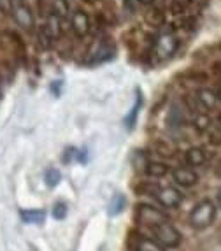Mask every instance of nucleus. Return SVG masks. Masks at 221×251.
I'll return each mask as SVG.
<instances>
[{"mask_svg":"<svg viewBox=\"0 0 221 251\" xmlns=\"http://www.w3.org/2000/svg\"><path fill=\"white\" fill-rule=\"evenodd\" d=\"M214 218H216V207H214V204L211 201H204L193 207L192 214H190V225L193 228H196V230L207 228L209 225H213Z\"/></svg>","mask_w":221,"mask_h":251,"instance_id":"obj_1","label":"nucleus"},{"mask_svg":"<svg viewBox=\"0 0 221 251\" xmlns=\"http://www.w3.org/2000/svg\"><path fill=\"white\" fill-rule=\"evenodd\" d=\"M135 222L141 226H147V228H154L162 222H167V214L162 213L160 209L153 207L147 204H139L137 211H135Z\"/></svg>","mask_w":221,"mask_h":251,"instance_id":"obj_2","label":"nucleus"},{"mask_svg":"<svg viewBox=\"0 0 221 251\" xmlns=\"http://www.w3.org/2000/svg\"><path fill=\"white\" fill-rule=\"evenodd\" d=\"M151 230H153L154 237H156V241H158L162 246H165V248H177L181 244L179 230H175L174 226H172L169 222L158 223V225L154 226V228H151Z\"/></svg>","mask_w":221,"mask_h":251,"instance_id":"obj_3","label":"nucleus"},{"mask_svg":"<svg viewBox=\"0 0 221 251\" xmlns=\"http://www.w3.org/2000/svg\"><path fill=\"white\" fill-rule=\"evenodd\" d=\"M154 197L158 199V202L163 207H177L183 201V195L172 186H165V188H160L158 192L154 193Z\"/></svg>","mask_w":221,"mask_h":251,"instance_id":"obj_4","label":"nucleus"},{"mask_svg":"<svg viewBox=\"0 0 221 251\" xmlns=\"http://www.w3.org/2000/svg\"><path fill=\"white\" fill-rule=\"evenodd\" d=\"M130 248H132L134 251H165L158 241L147 239L141 234L130 235Z\"/></svg>","mask_w":221,"mask_h":251,"instance_id":"obj_5","label":"nucleus"},{"mask_svg":"<svg viewBox=\"0 0 221 251\" xmlns=\"http://www.w3.org/2000/svg\"><path fill=\"white\" fill-rule=\"evenodd\" d=\"M177 50V39L172 34H163L156 41V54L160 58H171Z\"/></svg>","mask_w":221,"mask_h":251,"instance_id":"obj_6","label":"nucleus"},{"mask_svg":"<svg viewBox=\"0 0 221 251\" xmlns=\"http://www.w3.org/2000/svg\"><path fill=\"white\" fill-rule=\"evenodd\" d=\"M13 16L18 26H21V28H25V30L34 28V14H32V9L26 4L16 5L13 11Z\"/></svg>","mask_w":221,"mask_h":251,"instance_id":"obj_7","label":"nucleus"},{"mask_svg":"<svg viewBox=\"0 0 221 251\" xmlns=\"http://www.w3.org/2000/svg\"><path fill=\"white\" fill-rule=\"evenodd\" d=\"M72 30L75 32V35H79V37H83V35L88 34V28H90V20H88V14L84 13V11H75L74 14H72Z\"/></svg>","mask_w":221,"mask_h":251,"instance_id":"obj_8","label":"nucleus"},{"mask_svg":"<svg viewBox=\"0 0 221 251\" xmlns=\"http://www.w3.org/2000/svg\"><path fill=\"white\" fill-rule=\"evenodd\" d=\"M174 181L181 186H193L198 181V176L190 169H174Z\"/></svg>","mask_w":221,"mask_h":251,"instance_id":"obj_9","label":"nucleus"},{"mask_svg":"<svg viewBox=\"0 0 221 251\" xmlns=\"http://www.w3.org/2000/svg\"><path fill=\"white\" fill-rule=\"evenodd\" d=\"M20 218L25 223H35V225H41L46 220V213L42 209H21Z\"/></svg>","mask_w":221,"mask_h":251,"instance_id":"obj_10","label":"nucleus"},{"mask_svg":"<svg viewBox=\"0 0 221 251\" xmlns=\"http://www.w3.org/2000/svg\"><path fill=\"white\" fill-rule=\"evenodd\" d=\"M60 18L56 13L49 14V18H48V23H46V28L49 30V34L53 35V39H58L60 35H62V21H60Z\"/></svg>","mask_w":221,"mask_h":251,"instance_id":"obj_11","label":"nucleus"},{"mask_svg":"<svg viewBox=\"0 0 221 251\" xmlns=\"http://www.w3.org/2000/svg\"><path fill=\"white\" fill-rule=\"evenodd\" d=\"M196 97H198V102L205 109H214V105H216V95L211 90H198Z\"/></svg>","mask_w":221,"mask_h":251,"instance_id":"obj_12","label":"nucleus"},{"mask_svg":"<svg viewBox=\"0 0 221 251\" xmlns=\"http://www.w3.org/2000/svg\"><path fill=\"white\" fill-rule=\"evenodd\" d=\"M186 160L190 165H202L205 160V153L200 148H192L186 151Z\"/></svg>","mask_w":221,"mask_h":251,"instance_id":"obj_13","label":"nucleus"},{"mask_svg":"<svg viewBox=\"0 0 221 251\" xmlns=\"http://www.w3.org/2000/svg\"><path fill=\"white\" fill-rule=\"evenodd\" d=\"M125 205H126V201L123 195H114L113 202L109 204V214H111V216H116V214L123 213Z\"/></svg>","mask_w":221,"mask_h":251,"instance_id":"obj_14","label":"nucleus"},{"mask_svg":"<svg viewBox=\"0 0 221 251\" xmlns=\"http://www.w3.org/2000/svg\"><path fill=\"white\" fill-rule=\"evenodd\" d=\"M37 41H39V44H41L42 50H49V48H51V41H53V35L49 34V30H48L46 26L39 28V32H37Z\"/></svg>","mask_w":221,"mask_h":251,"instance_id":"obj_15","label":"nucleus"},{"mask_svg":"<svg viewBox=\"0 0 221 251\" xmlns=\"http://www.w3.org/2000/svg\"><path fill=\"white\" fill-rule=\"evenodd\" d=\"M167 171H169V167L165 165V163H149V165H147V169H146L147 174H149V176H153V177L165 176V174H167Z\"/></svg>","mask_w":221,"mask_h":251,"instance_id":"obj_16","label":"nucleus"},{"mask_svg":"<svg viewBox=\"0 0 221 251\" xmlns=\"http://www.w3.org/2000/svg\"><path fill=\"white\" fill-rule=\"evenodd\" d=\"M141 105H142V100H141V95H139V97H137V100H135V107H132V111H130V114L125 118V125H126V128H128V130L135 125V118H137L139 109H141Z\"/></svg>","mask_w":221,"mask_h":251,"instance_id":"obj_17","label":"nucleus"},{"mask_svg":"<svg viewBox=\"0 0 221 251\" xmlns=\"http://www.w3.org/2000/svg\"><path fill=\"white\" fill-rule=\"evenodd\" d=\"M44 179H46V184L49 186V188H54V186L62 181V174H60L58 169H49V171L46 172Z\"/></svg>","mask_w":221,"mask_h":251,"instance_id":"obj_18","label":"nucleus"},{"mask_svg":"<svg viewBox=\"0 0 221 251\" xmlns=\"http://www.w3.org/2000/svg\"><path fill=\"white\" fill-rule=\"evenodd\" d=\"M53 13H56L58 16H67L69 13V4L65 0H54L53 2Z\"/></svg>","mask_w":221,"mask_h":251,"instance_id":"obj_19","label":"nucleus"},{"mask_svg":"<svg viewBox=\"0 0 221 251\" xmlns=\"http://www.w3.org/2000/svg\"><path fill=\"white\" fill-rule=\"evenodd\" d=\"M146 20H147V23H151V25H162L163 23L162 9H153V11L146 16Z\"/></svg>","mask_w":221,"mask_h":251,"instance_id":"obj_20","label":"nucleus"},{"mask_svg":"<svg viewBox=\"0 0 221 251\" xmlns=\"http://www.w3.org/2000/svg\"><path fill=\"white\" fill-rule=\"evenodd\" d=\"M51 214H53V218H56V220H63V218L67 216V205L63 204V202H56L53 211H51Z\"/></svg>","mask_w":221,"mask_h":251,"instance_id":"obj_21","label":"nucleus"},{"mask_svg":"<svg viewBox=\"0 0 221 251\" xmlns=\"http://www.w3.org/2000/svg\"><path fill=\"white\" fill-rule=\"evenodd\" d=\"M190 4H192V0H174V2H172V13L174 14L183 13Z\"/></svg>","mask_w":221,"mask_h":251,"instance_id":"obj_22","label":"nucleus"},{"mask_svg":"<svg viewBox=\"0 0 221 251\" xmlns=\"http://www.w3.org/2000/svg\"><path fill=\"white\" fill-rule=\"evenodd\" d=\"M134 165H135V169H137L139 172L146 171V169H147L146 158H144V155H142V153H135V155H134Z\"/></svg>","mask_w":221,"mask_h":251,"instance_id":"obj_23","label":"nucleus"},{"mask_svg":"<svg viewBox=\"0 0 221 251\" xmlns=\"http://www.w3.org/2000/svg\"><path fill=\"white\" fill-rule=\"evenodd\" d=\"M209 125H211V120H209V116H204V114H200V116L195 118V126L198 130H207Z\"/></svg>","mask_w":221,"mask_h":251,"instance_id":"obj_24","label":"nucleus"},{"mask_svg":"<svg viewBox=\"0 0 221 251\" xmlns=\"http://www.w3.org/2000/svg\"><path fill=\"white\" fill-rule=\"evenodd\" d=\"M209 143L213 144V146L221 144V128H213L209 132Z\"/></svg>","mask_w":221,"mask_h":251,"instance_id":"obj_25","label":"nucleus"},{"mask_svg":"<svg viewBox=\"0 0 221 251\" xmlns=\"http://www.w3.org/2000/svg\"><path fill=\"white\" fill-rule=\"evenodd\" d=\"M0 11L4 14H11L14 11L13 0H0Z\"/></svg>","mask_w":221,"mask_h":251,"instance_id":"obj_26","label":"nucleus"},{"mask_svg":"<svg viewBox=\"0 0 221 251\" xmlns=\"http://www.w3.org/2000/svg\"><path fill=\"white\" fill-rule=\"evenodd\" d=\"M156 151H158L160 155H163V156H172V150L165 143H158V144H156Z\"/></svg>","mask_w":221,"mask_h":251,"instance_id":"obj_27","label":"nucleus"},{"mask_svg":"<svg viewBox=\"0 0 221 251\" xmlns=\"http://www.w3.org/2000/svg\"><path fill=\"white\" fill-rule=\"evenodd\" d=\"M75 153H77V150H72V148H69V150L65 151V155L62 156V160H63L65 163H69V162L72 160V156L75 158Z\"/></svg>","mask_w":221,"mask_h":251,"instance_id":"obj_28","label":"nucleus"},{"mask_svg":"<svg viewBox=\"0 0 221 251\" xmlns=\"http://www.w3.org/2000/svg\"><path fill=\"white\" fill-rule=\"evenodd\" d=\"M49 88H51V92H53L54 97H58L60 95V88H62V81H54Z\"/></svg>","mask_w":221,"mask_h":251,"instance_id":"obj_29","label":"nucleus"},{"mask_svg":"<svg viewBox=\"0 0 221 251\" xmlns=\"http://www.w3.org/2000/svg\"><path fill=\"white\" fill-rule=\"evenodd\" d=\"M214 172H216V176H218V177H221V158L218 160V163H216V171H214Z\"/></svg>","mask_w":221,"mask_h":251,"instance_id":"obj_30","label":"nucleus"},{"mask_svg":"<svg viewBox=\"0 0 221 251\" xmlns=\"http://www.w3.org/2000/svg\"><path fill=\"white\" fill-rule=\"evenodd\" d=\"M139 2H142V4H151L153 0H139Z\"/></svg>","mask_w":221,"mask_h":251,"instance_id":"obj_31","label":"nucleus"},{"mask_svg":"<svg viewBox=\"0 0 221 251\" xmlns=\"http://www.w3.org/2000/svg\"><path fill=\"white\" fill-rule=\"evenodd\" d=\"M218 202H220V205H221V190H220V193H218Z\"/></svg>","mask_w":221,"mask_h":251,"instance_id":"obj_32","label":"nucleus"},{"mask_svg":"<svg viewBox=\"0 0 221 251\" xmlns=\"http://www.w3.org/2000/svg\"><path fill=\"white\" fill-rule=\"evenodd\" d=\"M218 97H220V100H221V86H220V90H218Z\"/></svg>","mask_w":221,"mask_h":251,"instance_id":"obj_33","label":"nucleus"},{"mask_svg":"<svg viewBox=\"0 0 221 251\" xmlns=\"http://www.w3.org/2000/svg\"><path fill=\"white\" fill-rule=\"evenodd\" d=\"M220 122H221V114H220Z\"/></svg>","mask_w":221,"mask_h":251,"instance_id":"obj_34","label":"nucleus"}]
</instances>
